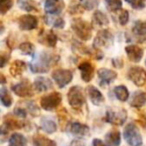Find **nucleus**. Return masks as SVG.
Here are the masks:
<instances>
[{"instance_id": "nucleus-37", "label": "nucleus", "mask_w": 146, "mask_h": 146, "mask_svg": "<svg viewBox=\"0 0 146 146\" xmlns=\"http://www.w3.org/2000/svg\"><path fill=\"white\" fill-rule=\"evenodd\" d=\"M80 4L87 10H92L98 5V0H80Z\"/></svg>"}, {"instance_id": "nucleus-23", "label": "nucleus", "mask_w": 146, "mask_h": 146, "mask_svg": "<svg viewBox=\"0 0 146 146\" xmlns=\"http://www.w3.org/2000/svg\"><path fill=\"white\" fill-rule=\"evenodd\" d=\"M26 69V63L24 61L16 60L10 66V74L13 77H19Z\"/></svg>"}, {"instance_id": "nucleus-4", "label": "nucleus", "mask_w": 146, "mask_h": 146, "mask_svg": "<svg viewBox=\"0 0 146 146\" xmlns=\"http://www.w3.org/2000/svg\"><path fill=\"white\" fill-rule=\"evenodd\" d=\"M67 98H68L70 106H72L74 109H80L85 103V97H84L83 91L80 86L71 87L67 94Z\"/></svg>"}, {"instance_id": "nucleus-1", "label": "nucleus", "mask_w": 146, "mask_h": 146, "mask_svg": "<svg viewBox=\"0 0 146 146\" xmlns=\"http://www.w3.org/2000/svg\"><path fill=\"white\" fill-rule=\"evenodd\" d=\"M58 55L48 51H43L33 59L30 63V69L34 73H46L48 72L50 67L58 62Z\"/></svg>"}, {"instance_id": "nucleus-31", "label": "nucleus", "mask_w": 146, "mask_h": 146, "mask_svg": "<svg viewBox=\"0 0 146 146\" xmlns=\"http://www.w3.org/2000/svg\"><path fill=\"white\" fill-rule=\"evenodd\" d=\"M0 98H1V102L5 107H9L12 104V97H11L10 93L5 87H2L0 90Z\"/></svg>"}, {"instance_id": "nucleus-6", "label": "nucleus", "mask_w": 146, "mask_h": 146, "mask_svg": "<svg viewBox=\"0 0 146 146\" xmlns=\"http://www.w3.org/2000/svg\"><path fill=\"white\" fill-rule=\"evenodd\" d=\"M61 100L62 96L59 92H51L41 98L40 106L46 111H52L60 105Z\"/></svg>"}, {"instance_id": "nucleus-13", "label": "nucleus", "mask_w": 146, "mask_h": 146, "mask_svg": "<svg viewBox=\"0 0 146 146\" xmlns=\"http://www.w3.org/2000/svg\"><path fill=\"white\" fill-rule=\"evenodd\" d=\"M67 130L69 133L76 137H83L89 134V127L83 123H80L77 121L70 122L67 126Z\"/></svg>"}, {"instance_id": "nucleus-14", "label": "nucleus", "mask_w": 146, "mask_h": 146, "mask_svg": "<svg viewBox=\"0 0 146 146\" xmlns=\"http://www.w3.org/2000/svg\"><path fill=\"white\" fill-rule=\"evenodd\" d=\"M99 83L101 86H107L111 82H113L117 77V73L113 70H110L107 68H101L97 71Z\"/></svg>"}, {"instance_id": "nucleus-34", "label": "nucleus", "mask_w": 146, "mask_h": 146, "mask_svg": "<svg viewBox=\"0 0 146 146\" xmlns=\"http://www.w3.org/2000/svg\"><path fill=\"white\" fill-rule=\"evenodd\" d=\"M19 49L23 54L26 55H33L35 51V47L32 43L30 42H23L19 45Z\"/></svg>"}, {"instance_id": "nucleus-17", "label": "nucleus", "mask_w": 146, "mask_h": 146, "mask_svg": "<svg viewBox=\"0 0 146 146\" xmlns=\"http://www.w3.org/2000/svg\"><path fill=\"white\" fill-rule=\"evenodd\" d=\"M86 93H87L90 101L94 105H101L104 102V96L102 95V93L95 86H92V85L87 86L86 87Z\"/></svg>"}, {"instance_id": "nucleus-40", "label": "nucleus", "mask_w": 146, "mask_h": 146, "mask_svg": "<svg viewBox=\"0 0 146 146\" xmlns=\"http://www.w3.org/2000/svg\"><path fill=\"white\" fill-rule=\"evenodd\" d=\"M92 146H108L106 143H104L102 140L98 139V138H95L92 142Z\"/></svg>"}, {"instance_id": "nucleus-5", "label": "nucleus", "mask_w": 146, "mask_h": 146, "mask_svg": "<svg viewBox=\"0 0 146 146\" xmlns=\"http://www.w3.org/2000/svg\"><path fill=\"white\" fill-rule=\"evenodd\" d=\"M127 119V113L121 108H110L105 115V121L113 125H123Z\"/></svg>"}, {"instance_id": "nucleus-3", "label": "nucleus", "mask_w": 146, "mask_h": 146, "mask_svg": "<svg viewBox=\"0 0 146 146\" xmlns=\"http://www.w3.org/2000/svg\"><path fill=\"white\" fill-rule=\"evenodd\" d=\"M124 138L130 146H141L142 136L134 123H128L124 129Z\"/></svg>"}, {"instance_id": "nucleus-32", "label": "nucleus", "mask_w": 146, "mask_h": 146, "mask_svg": "<svg viewBox=\"0 0 146 146\" xmlns=\"http://www.w3.org/2000/svg\"><path fill=\"white\" fill-rule=\"evenodd\" d=\"M17 3L19 7L25 11L36 10V3L34 2V0H18Z\"/></svg>"}, {"instance_id": "nucleus-42", "label": "nucleus", "mask_w": 146, "mask_h": 146, "mask_svg": "<svg viewBox=\"0 0 146 146\" xmlns=\"http://www.w3.org/2000/svg\"><path fill=\"white\" fill-rule=\"evenodd\" d=\"M7 58H8V56H6V55H4V54L1 55V67H4L5 63H6V61H7Z\"/></svg>"}, {"instance_id": "nucleus-35", "label": "nucleus", "mask_w": 146, "mask_h": 146, "mask_svg": "<svg viewBox=\"0 0 146 146\" xmlns=\"http://www.w3.org/2000/svg\"><path fill=\"white\" fill-rule=\"evenodd\" d=\"M125 1L132 8L136 9V10H141V9L145 8L146 6L145 0H125Z\"/></svg>"}, {"instance_id": "nucleus-24", "label": "nucleus", "mask_w": 146, "mask_h": 146, "mask_svg": "<svg viewBox=\"0 0 146 146\" xmlns=\"http://www.w3.org/2000/svg\"><path fill=\"white\" fill-rule=\"evenodd\" d=\"M45 22H46V24L50 25L54 28H63L65 25L64 20L61 17H59L58 15L48 14L45 17Z\"/></svg>"}, {"instance_id": "nucleus-27", "label": "nucleus", "mask_w": 146, "mask_h": 146, "mask_svg": "<svg viewBox=\"0 0 146 146\" xmlns=\"http://www.w3.org/2000/svg\"><path fill=\"white\" fill-rule=\"evenodd\" d=\"M40 125L42 130H44L45 132L49 134L54 133L57 130V125L53 120L49 119V118H41L40 121Z\"/></svg>"}, {"instance_id": "nucleus-12", "label": "nucleus", "mask_w": 146, "mask_h": 146, "mask_svg": "<svg viewBox=\"0 0 146 146\" xmlns=\"http://www.w3.org/2000/svg\"><path fill=\"white\" fill-rule=\"evenodd\" d=\"M65 7L63 0H46L44 3V10L47 14L58 15Z\"/></svg>"}, {"instance_id": "nucleus-19", "label": "nucleus", "mask_w": 146, "mask_h": 146, "mask_svg": "<svg viewBox=\"0 0 146 146\" xmlns=\"http://www.w3.org/2000/svg\"><path fill=\"white\" fill-rule=\"evenodd\" d=\"M145 103H146V94L144 92L140 91V90L135 91L132 94L129 101L130 106L133 108H141L145 105Z\"/></svg>"}, {"instance_id": "nucleus-36", "label": "nucleus", "mask_w": 146, "mask_h": 146, "mask_svg": "<svg viewBox=\"0 0 146 146\" xmlns=\"http://www.w3.org/2000/svg\"><path fill=\"white\" fill-rule=\"evenodd\" d=\"M13 5V2L11 0H0V12L1 14L4 15L7 11L11 9Z\"/></svg>"}, {"instance_id": "nucleus-43", "label": "nucleus", "mask_w": 146, "mask_h": 146, "mask_svg": "<svg viewBox=\"0 0 146 146\" xmlns=\"http://www.w3.org/2000/svg\"><path fill=\"white\" fill-rule=\"evenodd\" d=\"M1 84H4L5 83V77H4V75L3 74H1Z\"/></svg>"}, {"instance_id": "nucleus-29", "label": "nucleus", "mask_w": 146, "mask_h": 146, "mask_svg": "<svg viewBox=\"0 0 146 146\" xmlns=\"http://www.w3.org/2000/svg\"><path fill=\"white\" fill-rule=\"evenodd\" d=\"M113 92H114L115 97L122 102L127 101L128 97H129V92H128V89L124 85L116 86V87L114 88Z\"/></svg>"}, {"instance_id": "nucleus-2", "label": "nucleus", "mask_w": 146, "mask_h": 146, "mask_svg": "<svg viewBox=\"0 0 146 146\" xmlns=\"http://www.w3.org/2000/svg\"><path fill=\"white\" fill-rule=\"evenodd\" d=\"M71 28L81 40L88 41L92 37V26L87 21L81 18H75L72 20Z\"/></svg>"}, {"instance_id": "nucleus-11", "label": "nucleus", "mask_w": 146, "mask_h": 146, "mask_svg": "<svg viewBox=\"0 0 146 146\" xmlns=\"http://www.w3.org/2000/svg\"><path fill=\"white\" fill-rule=\"evenodd\" d=\"M18 25L21 30H24V31L33 30L38 25V19L34 15H30V14L22 15L18 19Z\"/></svg>"}, {"instance_id": "nucleus-28", "label": "nucleus", "mask_w": 146, "mask_h": 146, "mask_svg": "<svg viewBox=\"0 0 146 146\" xmlns=\"http://www.w3.org/2000/svg\"><path fill=\"white\" fill-rule=\"evenodd\" d=\"M9 146H27V139L20 133H14L9 138Z\"/></svg>"}, {"instance_id": "nucleus-8", "label": "nucleus", "mask_w": 146, "mask_h": 146, "mask_svg": "<svg viewBox=\"0 0 146 146\" xmlns=\"http://www.w3.org/2000/svg\"><path fill=\"white\" fill-rule=\"evenodd\" d=\"M127 77L137 86H143L146 83V70L140 66H132L129 69Z\"/></svg>"}, {"instance_id": "nucleus-21", "label": "nucleus", "mask_w": 146, "mask_h": 146, "mask_svg": "<svg viewBox=\"0 0 146 146\" xmlns=\"http://www.w3.org/2000/svg\"><path fill=\"white\" fill-rule=\"evenodd\" d=\"M105 141L108 146H119L121 143L120 132L116 129H112L105 135Z\"/></svg>"}, {"instance_id": "nucleus-20", "label": "nucleus", "mask_w": 146, "mask_h": 146, "mask_svg": "<svg viewBox=\"0 0 146 146\" xmlns=\"http://www.w3.org/2000/svg\"><path fill=\"white\" fill-rule=\"evenodd\" d=\"M3 126L8 130H16L24 127V123L21 122L20 120H18L16 117H14V116L6 115L4 117Z\"/></svg>"}, {"instance_id": "nucleus-7", "label": "nucleus", "mask_w": 146, "mask_h": 146, "mask_svg": "<svg viewBox=\"0 0 146 146\" xmlns=\"http://www.w3.org/2000/svg\"><path fill=\"white\" fill-rule=\"evenodd\" d=\"M113 34L108 29H102L98 31L95 39H94V48H108L113 43Z\"/></svg>"}, {"instance_id": "nucleus-25", "label": "nucleus", "mask_w": 146, "mask_h": 146, "mask_svg": "<svg viewBox=\"0 0 146 146\" xmlns=\"http://www.w3.org/2000/svg\"><path fill=\"white\" fill-rule=\"evenodd\" d=\"M33 146H56V143L41 134H37L33 137Z\"/></svg>"}, {"instance_id": "nucleus-22", "label": "nucleus", "mask_w": 146, "mask_h": 146, "mask_svg": "<svg viewBox=\"0 0 146 146\" xmlns=\"http://www.w3.org/2000/svg\"><path fill=\"white\" fill-rule=\"evenodd\" d=\"M92 22H93V24L96 25V26L104 27L109 24V19L106 16V14H104L102 11L97 10L94 12L93 16H92Z\"/></svg>"}, {"instance_id": "nucleus-9", "label": "nucleus", "mask_w": 146, "mask_h": 146, "mask_svg": "<svg viewBox=\"0 0 146 146\" xmlns=\"http://www.w3.org/2000/svg\"><path fill=\"white\" fill-rule=\"evenodd\" d=\"M52 78L59 87L63 88L73 79V73L67 69H56L52 72Z\"/></svg>"}, {"instance_id": "nucleus-26", "label": "nucleus", "mask_w": 146, "mask_h": 146, "mask_svg": "<svg viewBox=\"0 0 146 146\" xmlns=\"http://www.w3.org/2000/svg\"><path fill=\"white\" fill-rule=\"evenodd\" d=\"M57 40H58L57 35L52 30H49L48 32L43 34L42 38H41V42L49 47H54L57 43Z\"/></svg>"}, {"instance_id": "nucleus-44", "label": "nucleus", "mask_w": 146, "mask_h": 146, "mask_svg": "<svg viewBox=\"0 0 146 146\" xmlns=\"http://www.w3.org/2000/svg\"><path fill=\"white\" fill-rule=\"evenodd\" d=\"M145 65H146V60H145Z\"/></svg>"}, {"instance_id": "nucleus-10", "label": "nucleus", "mask_w": 146, "mask_h": 146, "mask_svg": "<svg viewBox=\"0 0 146 146\" xmlns=\"http://www.w3.org/2000/svg\"><path fill=\"white\" fill-rule=\"evenodd\" d=\"M33 87L32 84L28 81L27 79L19 82L12 86V91L19 97H31L33 95Z\"/></svg>"}, {"instance_id": "nucleus-18", "label": "nucleus", "mask_w": 146, "mask_h": 146, "mask_svg": "<svg viewBox=\"0 0 146 146\" xmlns=\"http://www.w3.org/2000/svg\"><path fill=\"white\" fill-rule=\"evenodd\" d=\"M33 86H34V89L37 92H44L47 91V90H50L52 88L53 84L49 78L40 76V77H37L34 80Z\"/></svg>"}, {"instance_id": "nucleus-30", "label": "nucleus", "mask_w": 146, "mask_h": 146, "mask_svg": "<svg viewBox=\"0 0 146 146\" xmlns=\"http://www.w3.org/2000/svg\"><path fill=\"white\" fill-rule=\"evenodd\" d=\"M132 31L134 34L139 35V36H144L146 35V20H138L134 23L132 27Z\"/></svg>"}, {"instance_id": "nucleus-15", "label": "nucleus", "mask_w": 146, "mask_h": 146, "mask_svg": "<svg viewBox=\"0 0 146 146\" xmlns=\"http://www.w3.org/2000/svg\"><path fill=\"white\" fill-rule=\"evenodd\" d=\"M125 51L128 59L132 62H139L143 57V49L138 45H128L125 47Z\"/></svg>"}, {"instance_id": "nucleus-39", "label": "nucleus", "mask_w": 146, "mask_h": 146, "mask_svg": "<svg viewBox=\"0 0 146 146\" xmlns=\"http://www.w3.org/2000/svg\"><path fill=\"white\" fill-rule=\"evenodd\" d=\"M27 109L25 107H16L14 109V114L17 117H21V118H25L27 115Z\"/></svg>"}, {"instance_id": "nucleus-41", "label": "nucleus", "mask_w": 146, "mask_h": 146, "mask_svg": "<svg viewBox=\"0 0 146 146\" xmlns=\"http://www.w3.org/2000/svg\"><path fill=\"white\" fill-rule=\"evenodd\" d=\"M69 146H85V144L80 140H73Z\"/></svg>"}, {"instance_id": "nucleus-16", "label": "nucleus", "mask_w": 146, "mask_h": 146, "mask_svg": "<svg viewBox=\"0 0 146 146\" xmlns=\"http://www.w3.org/2000/svg\"><path fill=\"white\" fill-rule=\"evenodd\" d=\"M80 73H81V78L83 81L89 82L91 81V79L93 78L94 75V67L88 61H84V62L80 63L78 66Z\"/></svg>"}, {"instance_id": "nucleus-38", "label": "nucleus", "mask_w": 146, "mask_h": 146, "mask_svg": "<svg viewBox=\"0 0 146 146\" xmlns=\"http://www.w3.org/2000/svg\"><path fill=\"white\" fill-rule=\"evenodd\" d=\"M119 23L121 25H126L128 22V20H129V12H128L127 10H125V9H122L121 11H120L119 13Z\"/></svg>"}, {"instance_id": "nucleus-33", "label": "nucleus", "mask_w": 146, "mask_h": 146, "mask_svg": "<svg viewBox=\"0 0 146 146\" xmlns=\"http://www.w3.org/2000/svg\"><path fill=\"white\" fill-rule=\"evenodd\" d=\"M105 1L106 7L111 12H115L117 10H120L122 7L121 0H104Z\"/></svg>"}]
</instances>
